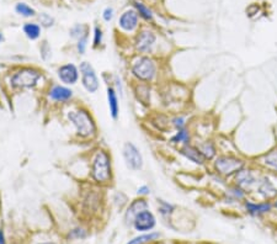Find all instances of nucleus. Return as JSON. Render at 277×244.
I'll list each match as a JSON object with an SVG mask.
<instances>
[{
    "label": "nucleus",
    "instance_id": "nucleus-10",
    "mask_svg": "<svg viewBox=\"0 0 277 244\" xmlns=\"http://www.w3.org/2000/svg\"><path fill=\"white\" fill-rule=\"evenodd\" d=\"M241 206H243V210L245 211V213L250 217H254V218H261V217L267 216L275 210L272 201L257 200V198L251 196L246 197Z\"/></svg>",
    "mask_w": 277,
    "mask_h": 244
},
{
    "label": "nucleus",
    "instance_id": "nucleus-24",
    "mask_svg": "<svg viewBox=\"0 0 277 244\" xmlns=\"http://www.w3.org/2000/svg\"><path fill=\"white\" fill-rule=\"evenodd\" d=\"M160 237H161V234L159 232H153L152 230V232L142 233V234L132 238V239L127 244H150V243H154V242H157V240H159Z\"/></svg>",
    "mask_w": 277,
    "mask_h": 244
},
{
    "label": "nucleus",
    "instance_id": "nucleus-34",
    "mask_svg": "<svg viewBox=\"0 0 277 244\" xmlns=\"http://www.w3.org/2000/svg\"><path fill=\"white\" fill-rule=\"evenodd\" d=\"M150 192H152V190H150V187L148 186V185H141V186L137 189V196L148 197L150 195Z\"/></svg>",
    "mask_w": 277,
    "mask_h": 244
},
{
    "label": "nucleus",
    "instance_id": "nucleus-19",
    "mask_svg": "<svg viewBox=\"0 0 277 244\" xmlns=\"http://www.w3.org/2000/svg\"><path fill=\"white\" fill-rule=\"evenodd\" d=\"M149 208V202H148L147 197H137L133 201H131V203L128 205L127 210L125 212V222L127 224H132L134 217L137 216L142 211Z\"/></svg>",
    "mask_w": 277,
    "mask_h": 244
},
{
    "label": "nucleus",
    "instance_id": "nucleus-15",
    "mask_svg": "<svg viewBox=\"0 0 277 244\" xmlns=\"http://www.w3.org/2000/svg\"><path fill=\"white\" fill-rule=\"evenodd\" d=\"M58 79L63 83L64 85H74L77 84L80 78L79 67L73 63H67L61 66L57 69Z\"/></svg>",
    "mask_w": 277,
    "mask_h": 244
},
{
    "label": "nucleus",
    "instance_id": "nucleus-36",
    "mask_svg": "<svg viewBox=\"0 0 277 244\" xmlns=\"http://www.w3.org/2000/svg\"><path fill=\"white\" fill-rule=\"evenodd\" d=\"M40 21H41V24L46 28H50V26L53 25V19L51 18V16H48L47 14H44L40 16Z\"/></svg>",
    "mask_w": 277,
    "mask_h": 244
},
{
    "label": "nucleus",
    "instance_id": "nucleus-22",
    "mask_svg": "<svg viewBox=\"0 0 277 244\" xmlns=\"http://www.w3.org/2000/svg\"><path fill=\"white\" fill-rule=\"evenodd\" d=\"M106 95H107V104H109V110L110 115L114 120L118 119V115H120V103H118V96L117 92L114 87H107L106 89Z\"/></svg>",
    "mask_w": 277,
    "mask_h": 244
},
{
    "label": "nucleus",
    "instance_id": "nucleus-23",
    "mask_svg": "<svg viewBox=\"0 0 277 244\" xmlns=\"http://www.w3.org/2000/svg\"><path fill=\"white\" fill-rule=\"evenodd\" d=\"M138 101H141L143 105H150V84L146 83H137L136 82V89H134Z\"/></svg>",
    "mask_w": 277,
    "mask_h": 244
},
{
    "label": "nucleus",
    "instance_id": "nucleus-12",
    "mask_svg": "<svg viewBox=\"0 0 277 244\" xmlns=\"http://www.w3.org/2000/svg\"><path fill=\"white\" fill-rule=\"evenodd\" d=\"M80 77H82V84L88 93L94 94L100 88V82L96 76V72L94 67L88 62H82L79 66Z\"/></svg>",
    "mask_w": 277,
    "mask_h": 244
},
{
    "label": "nucleus",
    "instance_id": "nucleus-35",
    "mask_svg": "<svg viewBox=\"0 0 277 244\" xmlns=\"http://www.w3.org/2000/svg\"><path fill=\"white\" fill-rule=\"evenodd\" d=\"M88 47V37H84V39H80L77 44V50L79 55H84L85 51H87Z\"/></svg>",
    "mask_w": 277,
    "mask_h": 244
},
{
    "label": "nucleus",
    "instance_id": "nucleus-41",
    "mask_svg": "<svg viewBox=\"0 0 277 244\" xmlns=\"http://www.w3.org/2000/svg\"><path fill=\"white\" fill-rule=\"evenodd\" d=\"M0 41H3V36H2V35H0Z\"/></svg>",
    "mask_w": 277,
    "mask_h": 244
},
{
    "label": "nucleus",
    "instance_id": "nucleus-6",
    "mask_svg": "<svg viewBox=\"0 0 277 244\" xmlns=\"http://www.w3.org/2000/svg\"><path fill=\"white\" fill-rule=\"evenodd\" d=\"M41 79L42 72L40 69L35 67H23L13 74L10 78V84L16 90L34 89L40 84Z\"/></svg>",
    "mask_w": 277,
    "mask_h": 244
},
{
    "label": "nucleus",
    "instance_id": "nucleus-40",
    "mask_svg": "<svg viewBox=\"0 0 277 244\" xmlns=\"http://www.w3.org/2000/svg\"><path fill=\"white\" fill-rule=\"evenodd\" d=\"M37 244H57L55 242H42V243H37Z\"/></svg>",
    "mask_w": 277,
    "mask_h": 244
},
{
    "label": "nucleus",
    "instance_id": "nucleus-17",
    "mask_svg": "<svg viewBox=\"0 0 277 244\" xmlns=\"http://www.w3.org/2000/svg\"><path fill=\"white\" fill-rule=\"evenodd\" d=\"M195 144L198 147L201 154L203 155V158L208 164L219 154L218 144H217V141L214 138H202L197 141V143Z\"/></svg>",
    "mask_w": 277,
    "mask_h": 244
},
{
    "label": "nucleus",
    "instance_id": "nucleus-1",
    "mask_svg": "<svg viewBox=\"0 0 277 244\" xmlns=\"http://www.w3.org/2000/svg\"><path fill=\"white\" fill-rule=\"evenodd\" d=\"M250 160L239 152H219V154L209 163L212 173L230 181L241 168L249 164Z\"/></svg>",
    "mask_w": 277,
    "mask_h": 244
},
{
    "label": "nucleus",
    "instance_id": "nucleus-16",
    "mask_svg": "<svg viewBox=\"0 0 277 244\" xmlns=\"http://www.w3.org/2000/svg\"><path fill=\"white\" fill-rule=\"evenodd\" d=\"M179 153L185 158L186 160L192 163V164L198 165V167H206L208 163L206 162V159L203 158V155L201 154L200 149L196 146L195 143L186 144V146H182L179 148Z\"/></svg>",
    "mask_w": 277,
    "mask_h": 244
},
{
    "label": "nucleus",
    "instance_id": "nucleus-9",
    "mask_svg": "<svg viewBox=\"0 0 277 244\" xmlns=\"http://www.w3.org/2000/svg\"><path fill=\"white\" fill-rule=\"evenodd\" d=\"M158 36L154 31L143 29L136 35L134 39V50H136L137 55H144V56H154L155 47H157Z\"/></svg>",
    "mask_w": 277,
    "mask_h": 244
},
{
    "label": "nucleus",
    "instance_id": "nucleus-13",
    "mask_svg": "<svg viewBox=\"0 0 277 244\" xmlns=\"http://www.w3.org/2000/svg\"><path fill=\"white\" fill-rule=\"evenodd\" d=\"M132 226H133V228L137 232H152L155 228V226H157V217L149 208H147V210L142 211V212H139L134 217Z\"/></svg>",
    "mask_w": 277,
    "mask_h": 244
},
{
    "label": "nucleus",
    "instance_id": "nucleus-26",
    "mask_svg": "<svg viewBox=\"0 0 277 244\" xmlns=\"http://www.w3.org/2000/svg\"><path fill=\"white\" fill-rule=\"evenodd\" d=\"M157 203L158 212L160 213V216L163 217V218H169V217H171V214L176 211L175 205H173V203L169 202V201L163 200V198H158Z\"/></svg>",
    "mask_w": 277,
    "mask_h": 244
},
{
    "label": "nucleus",
    "instance_id": "nucleus-39",
    "mask_svg": "<svg viewBox=\"0 0 277 244\" xmlns=\"http://www.w3.org/2000/svg\"><path fill=\"white\" fill-rule=\"evenodd\" d=\"M272 203H273V208H275V210L277 211V197L272 201Z\"/></svg>",
    "mask_w": 277,
    "mask_h": 244
},
{
    "label": "nucleus",
    "instance_id": "nucleus-25",
    "mask_svg": "<svg viewBox=\"0 0 277 244\" xmlns=\"http://www.w3.org/2000/svg\"><path fill=\"white\" fill-rule=\"evenodd\" d=\"M84 207L89 213L96 212L98 208L100 207V196L96 192L91 191L90 194L84 197Z\"/></svg>",
    "mask_w": 277,
    "mask_h": 244
},
{
    "label": "nucleus",
    "instance_id": "nucleus-8",
    "mask_svg": "<svg viewBox=\"0 0 277 244\" xmlns=\"http://www.w3.org/2000/svg\"><path fill=\"white\" fill-rule=\"evenodd\" d=\"M250 162L263 173L277 176V143L266 149L265 152L255 155Z\"/></svg>",
    "mask_w": 277,
    "mask_h": 244
},
{
    "label": "nucleus",
    "instance_id": "nucleus-33",
    "mask_svg": "<svg viewBox=\"0 0 277 244\" xmlns=\"http://www.w3.org/2000/svg\"><path fill=\"white\" fill-rule=\"evenodd\" d=\"M102 40H104V34H102V30L99 26H96L94 29V40H93V47L99 48L102 45Z\"/></svg>",
    "mask_w": 277,
    "mask_h": 244
},
{
    "label": "nucleus",
    "instance_id": "nucleus-11",
    "mask_svg": "<svg viewBox=\"0 0 277 244\" xmlns=\"http://www.w3.org/2000/svg\"><path fill=\"white\" fill-rule=\"evenodd\" d=\"M122 157L128 169L133 171H139L143 169L144 159L138 147L132 142H126L122 148Z\"/></svg>",
    "mask_w": 277,
    "mask_h": 244
},
{
    "label": "nucleus",
    "instance_id": "nucleus-31",
    "mask_svg": "<svg viewBox=\"0 0 277 244\" xmlns=\"http://www.w3.org/2000/svg\"><path fill=\"white\" fill-rule=\"evenodd\" d=\"M71 36L77 40V41H79L80 39H84V37H88V28L84 25H75L71 30Z\"/></svg>",
    "mask_w": 277,
    "mask_h": 244
},
{
    "label": "nucleus",
    "instance_id": "nucleus-7",
    "mask_svg": "<svg viewBox=\"0 0 277 244\" xmlns=\"http://www.w3.org/2000/svg\"><path fill=\"white\" fill-rule=\"evenodd\" d=\"M251 197L262 201H273L277 197V176L262 173L256 189L252 192Z\"/></svg>",
    "mask_w": 277,
    "mask_h": 244
},
{
    "label": "nucleus",
    "instance_id": "nucleus-38",
    "mask_svg": "<svg viewBox=\"0 0 277 244\" xmlns=\"http://www.w3.org/2000/svg\"><path fill=\"white\" fill-rule=\"evenodd\" d=\"M0 244H7V242H5L4 230H3V229H0Z\"/></svg>",
    "mask_w": 277,
    "mask_h": 244
},
{
    "label": "nucleus",
    "instance_id": "nucleus-32",
    "mask_svg": "<svg viewBox=\"0 0 277 244\" xmlns=\"http://www.w3.org/2000/svg\"><path fill=\"white\" fill-rule=\"evenodd\" d=\"M85 237H87V230L82 227H75L68 233L69 239H84Z\"/></svg>",
    "mask_w": 277,
    "mask_h": 244
},
{
    "label": "nucleus",
    "instance_id": "nucleus-2",
    "mask_svg": "<svg viewBox=\"0 0 277 244\" xmlns=\"http://www.w3.org/2000/svg\"><path fill=\"white\" fill-rule=\"evenodd\" d=\"M131 76L137 83L154 84L160 76V63L154 56L137 55L131 62Z\"/></svg>",
    "mask_w": 277,
    "mask_h": 244
},
{
    "label": "nucleus",
    "instance_id": "nucleus-29",
    "mask_svg": "<svg viewBox=\"0 0 277 244\" xmlns=\"http://www.w3.org/2000/svg\"><path fill=\"white\" fill-rule=\"evenodd\" d=\"M134 8H136V12L138 13V15L142 19H144L146 21H152L153 20V12L147 7L146 4L139 2H134Z\"/></svg>",
    "mask_w": 277,
    "mask_h": 244
},
{
    "label": "nucleus",
    "instance_id": "nucleus-14",
    "mask_svg": "<svg viewBox=\"0 0 277 244\" xmlns=\"http://www.w3.org/2000/svg\"><path fill=\"white\" fill-rule=\"evenodd\" d=\"M248 196V192L244 191L238 185L233 184L232 181L225 185L222 192L223 201L228 205H243L244 200Z\"/></svg>",
    "mask_w": 277,
    "mask_h": 244
},
{
    "label": "nucleus",
    "instance_id": "nucleus-27",
    "mask_svg": "<svg viewBox=\"0 0 277 244\" xmlns=\"http://www.w3.org/2000/svg\"><path fill=\"white\" fill-rule=\"evenodd\" d=\"M24 34L26 35V37H28L29 40H37L40 36H41V28H40V25H37V24H25L23 28Z\"/></svg>",
    "mask_w": 277,
    "mask_h": 244
},
{
    "label": "nucleus",
    "instance_id": "nucleus-5",
    "mask_svg": "<svg viewBox=\"0 0 277 244\" xmlns=\"http://www.w3.org/2000/svg\"><path fill=\"white\" fill-rule=\"evenodd\" d=\"M262 173L263 171L255 167V165L250 162L245 167L241 168L240 170L233 176V179L230 181H232L233 184L238 185V186L241 187L244 191L248 192L249 196H251L254 190L256 189L257 184H259Z\"/></svg>",
    "mask_w": 277,
    "mask_h": 244
},
{
    "label": "nucleus",
    "instance_id": "nucleus-3",
    "mask_svg": "<svg viewBox=\"0 0 277 244\" xmlns=\"http://www.w3.org/2000/svg\"><path fill=\"white\" fill-rule=\"evenodd\" d=\"M90 179L99 186L111 184L114 179V169H112V158L109 151L99 148L94 153L90 162Z\"/></svg>",
    "mask_w": 277,
    "mask_h": 244
},
{
    "label": "nucleus",
    "instance_id": "nucleus-21",
    "mask_svg": "<svg viewBox=\"0 0 277 244\" xmlns=\"http://www.w3.org/2000/svg\"><path fill=\"white\" fill-rule=\"evenodd\" d=\"M170 142L171 144L176 147H182L186 146V144L192 143V132L189 127L181 128V130H177L174 132V135L170 137Z\"/></svg>",
    "mask_w": 277,
    "mask_h": 244
},
{
    "label": "nucleus",
    "instance_id": "nucleus-4",
    "mask_svg": "<svg viewBox=\"0 0 277 244\" xmlns=\"http://www.w3.org/2000/svg\"><path fill=\"white\" fill-rule=\"evenodd\" d=\"M67 119L73 125L77 137L82 139H91L98 135V126L95 119L85 107H78L67 114Z\"/></svg>",
    "mask_w": 277,
    "mask_h": 244
},
{
    "label": "nucleus",
    "instance_id": "nucleus-20",
    "mask_svg": "<svg viewBox=\"0 0 277 244\" xmlns=\"http://www.w3.org/2000/svg\"><path fill=\"white\" fill-rule=\"evenodd\" d=\"M118 26L125 32H134L139 26V15L136 10H127L121 15Z\"/></svg>",
    "mask_w": 277,
    "mask_h": 244
},
{
    "label": "nucleus",
    "instance_id": "nucleus-30",
    "mask_svg": "<svg viewBox=\"0 0 277 244\" xmlns=\"http://www.w3.org/2000/svg\"><path fill=\"white\" fill-rule=\"evenodd\" d=\"M15 10L18 14H20L21 16H25V18H31V16H35V14H36V12H35L31 7H29L28 4H25V3H19V4L16 5Z\"/></svg>",
    "mask_w": 277,
    "mask_h": 244
},
{
    "label": "nucleus",
    "instance_id": "nucleus-18",
    "mask_svg": "<svg viewBox=\"0 0 277 244\" xmlns=\"http://www.w3.org/2000/svg\"><path fill=\"white\" fill-rule=\"evenodd\" d=\"M73 90H72L71 88L66 87V85H53V87H51L50 90H48V98L52 101H55V103H68V101H71L72 99H73Z\"/></svg>",
    "mask_w": 277,
    "mask_h": 244
},
{
    "label": "nucleus",
    "instance_id": "nucleus-28",
    "mask_svg": "<svg viewBox=\"0 0 277 244\" xmlns=\"http://www.w3.org/2000/svg\"><path fill=\"white\" fill-rule=\"evenodd\" d=\"M170 127L174 131L187 127V117L184 114H175L170 117Z\"/></svg>",
    "mask_w": 277,
    "mask_h": 244
},
{
    "label": "nucleus",
    "instance_id": "nucleus-37",
    "mask_svg": "<svg viewBox=\"0 0 277 244\" xmlns=\"http://www.w3.org/2000/svg\"><path fill=\"white\" fill-rule=\"evenodd\" d=\"M102 18H104L105 21H111L112 18H114V9H112V8H106V9L104 10Z\"/></svg>",
    "mask_w": 277,
    "mask_h": 244
}]
</instances>
